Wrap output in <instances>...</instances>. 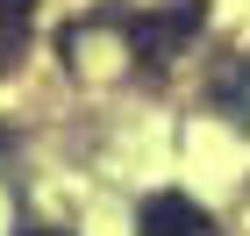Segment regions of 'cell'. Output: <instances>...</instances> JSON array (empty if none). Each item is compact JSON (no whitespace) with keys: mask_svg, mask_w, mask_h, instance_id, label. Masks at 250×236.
Segmentation results:
<instances>
[{"mask_svg":"<svg viewBox=\"0 0 250 236\" xmlns=\"http://www.w3.org/2000/svg\"><path fill=\"white\" fill-rule=\"evenodd\" d=\"M200 21H208V0H165L157 15H129L122 29L136 36V58H143V64H165Z\"/></svg>","mask_w":250,"mask_h":236,"instance_id":"1","label":"cell"},{"mask_svg":"<svg viewBox=\"0 0 250 236\" xmlns=\"http://www.w3.org/2000/svg\"><path fill=\"white\" fill-rule=\"evenodd\" d=\"M136 236H222V229H214V215L200 208V200H186V193H150L143 215H136Z\"/></svg>","mask_w":250,"mask_h":236,"instance_id":"2","label":"cell"},{"mask_svg":"<svg viewBox=\"0 0 250 236\" xmlns=\"http://www.w3.org/2000/svg\"><path fill=\"white\" fill-rule=\"evenodd\" d=\"M29 7H36V0H0V72L21 58V36H29Z\"/></svg>","mask_w":250,"mask_h":236,"instance_id":"3","label":"cell"},{"mask_svg":"<svg viewBox=\"0 0 250 236\" xmlns=\"http://www.w3.org/2000/svg\"><path fill=\"white\" fill-rule=\"evenodd\" d=\"M214 100H222V107H236V115L250 122V64H243V72H222V79H214Z\"/></svg>","mask_w":250,"mask_h":236,"instance_id":"4","label":"cell"},{"mask_svg":"<svg viewBox=\"0 0 250 236\" xmlns=\"http://www.w3.org/2000/svg\"><path fill=\"white\" fill-rule=\"evenodd\" d=\"M21 236H72V229H21Z\"/></svg>","mask_w":250,"mask_h":236,"instance_id":"5","label":"cell"}]
</instances>
